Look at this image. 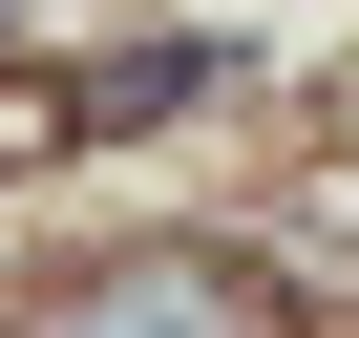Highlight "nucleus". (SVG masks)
I'll list each match as a JSON object with an SVG mask.
<instances>
[{
	"label": "nucleus",
	"mask_w": 359,
	"mask_h": 338,
	"mask_svg": "<svg viewBox=\"0 0 359 338\" xmlns=\"http://www.w3.org/2000/svg\"><path fill=\"white\" fill-rule=\"evenodd\" d=\"M43 338H275V317H254V275H212V254H106V275L43 296Z\"/></svg>",
	"instance_id": "nucleus-1"
}]
</instances>
